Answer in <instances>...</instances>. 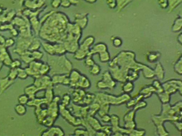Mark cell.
I'll list each match as a JSON object with an SVG mask.
<instances>
[{"label":"cell","instance_id":"1","mask_svg":"<svg viewBox=\"0 0 182 136\" xmlns=\"http://www.w3.org/2000/svg\"><path fill=\"white\" fill-rule=\"evenodd\" d=\"M110 72L114 80L124 83L126 81H135L139 77V71H142L145 78L151 79L154 70L149 66L139 63L135 60V54L132 51L123 50L109 62Z\"/></svg>","mask_w":182,"mask_h":136},{"label":"cell","instance_id":"2","mask_svg":"<svg viewBox=\"0 0 182 136\" xmlns=\"http://www.w3.org/2000/svg\"><path fill=\"white\" fill-rule=\"evenodd\" d=\"M182 120V101L179 102L174 106L168 103L163 104L162 110L160 114L154 116L152 121L156 126L158 134L160 136H167L168 135L164 126V121H181Z\"/></svg>","mask_w":182,"mask_h":136},{"label":"cell","instance_id":"3","mask_svg":"<svg viewBox=\"0 0 182 136\" xmlns=\"http://www.w3.org/2000/svg\"><path fill=\"white\" fill-rule=\"evenodd\" d=\"M48 61L51 70L50 74L53 76L57 74H69L73 69L72 63L65 54L62 56L48 55Z\"/></svg>","mask_w":182,"mask_h":136},{"label":"cell","instance_id":"4","mask_svg":"<svg viewBox=\"0 0 182 136\" xmlns=\"http://www.w3.org/2000/svg\"><path fill=\"white\" fill-rule=\"evenodd\" d=\"M81 36V29L77 24H68L67 34L62 44L67 52L74 54L79 48Z\"/></svg>","mask_w":182,"mask_h":136},{"label":"cell","instance_id":"5","mask_svg":"<svg viewBox=\"0 0 182 136\" xmlns=\"http://www.w3.org/2000/svg\"><path fill=\"white\" fill-rule=\"evenodd\" d=\"M131 98V96L128 94L124 93L119 96H114L105 93L95 94L94 102L100 104H109L113 105H120L126 103Z\"/></svg>","mask_w":182,"mask_h":136},{"label":"cell","instance_id":"6","mask_svg":"<svg viewBox=\"0 0 182 136\" xmlns=\"http://www.w3.org/2000/svg\"><path fill=\"white\" fill-rule=\"evenodd\" d=\"M95 38L92 36H90L85 38L82 43L79 45L77 50L73 54V58L77 60H84L89 55L91 46L93 44Z\"/></svg>","mask_w":182,"mask_h":136},{"label":"cell","instance_id":"7","mask_svg":"<svg viewBox=\"0 0 182 136\" xmlns=\"http://www.w3.org/2000/svg\"><path fill=\"white\" fill-rule=\"evenodd\" d=\"M42 46L46 53L50 56H62L67 52L62 43L46 42L42 43Z\"/></svg>","mask_w":182,"mask_h":136},{"label":"cell","instance_id":"8","mask_svg":"<svg viewBox=\"0 0 182 136\" xmlns=\"http://www.w3.org/2000/svg\"><path fill=\"white\" fill-rule=\"evenodd\" d=\"M116 86V81L109 71H106L102 75V78L96 83L97 88L100 89H113Z\"/></svg>","mask_w":182,"mask_h":136},{"label":"cell","instance_id":"9","mask_svg":"<svg viewBox=\"0 0 182 136\" xmlns=\"http://www.w3.org/2000/svg\"><path fill=\"white\" fill-rule=\"evenodd\" d=\"M59 113L69 124L73 126H79L81 125V119L74 116L67 107L59 104Z\"/></svg>","mask_w":182,"mask_h":136},{"label":"cell","instance_id":"10","mask_svg":"<svg viewBox=\"0 0 182 136\" xmlns=\"http://www.w3.org/2000/svg\"><path fill=\"white\" fill-rule=\"evenodd\" d=\"M112 126V135L114 136H124L130 135L132 130L127 129L125 128H122L119 126V118L116 114H112L111 116V121Z\"/></svg>","mask_w":182,"mask_h":136},{"label":"cell","instance_id":"11","mask_svg":"<svg viewBox=\"0 0 182 136\" xmlns=\"http://www.w3.org/2000/svg\"><path fill=\"white\" fill-rule=\"evenodd\" d=\"M89 105L73 103L69 109L74 116L80 118H86L89 116Z\"/></svg>","mask_w":182,"mask_h":136},{"label":"cell","instance_id":"12","mask_svg":"<svg viewBox=\"0 0 182 136\" xmlns=\"http://www.w3.org/2000/svg\"><path fill=\"white\" fill-rule=\"evenodd\" d=\"M34 85L40 91H45L47 88L53 86L51 76L48 75L41 76L38 78H34Z\"/></svg>","mask_w":182,"mask_h":136},{"label":"cell","instance_id":"13","mask_svg":"<svg viewBox=\"0 0 182 136\" xmlns=\"http://www.w3.org/2000/svg\"><path fill=\"white\" fill-rule=\"evenodd\" d=\"M43 63V62L40 60H34L31 62L29 64L28 67L25 69L28 76H31L34 78H38L41 76L40 70Z\"/></svg>","mask_w":182,"mask_h":136},{"label":"cell","instance_id":"14","mask_svg":"<svg viewBox=\"0 0 182 136\" xmlns=\"http://www.w3.org/2000/svg\"><path fill=\"white\" fill-rule=\"evenodd\" d=\"M182 86V81L180 80H171L162 84L164 92L170 95L178 91L181 86Z\"/></svg>","mask_w":182,"mask_h":136},{"label":"cell","instance_id":"15","mask_svg":"<svg viewBox=\"0 0 182 136\" xmlns=\"http://www.w3.org/2000/svg\"><path fill=\"white\" fill-rule=\"evenodd\" d=\"M53 86L57 85H62L69 86L70 79L69 74H57L51 76Z\"/></svg>","mask_w":182,"mask_h":136},{"label":"cell","instance_id":"16","mask_svg":"<svg viewBox=\"0 0 182 136\" xmlns=\"http://www.w3.org/2000/svg\"><path fill=\"white\" fill-rule=\"evenodd\" d=\"M86 94L85 91L83 89H73V91L71 94V100L73 103L81 105Z\"/></svg>","mask_w":182,"mask_h":136},{"label":"cell","instance_id":"17","mask_svg":"<svg viewBox=\"0 0 182 136\" xmlns=\"http://www.w3.org/2000/svg\"><path fill=\"white\" fill-rule=\"evenodd\" d=\"M40 135L44 136H62L65 135V132L60 126H52L43 131Z\"/></svg>","mask_w":182,"mask_h":136},{"label":"cell","instance_id":"18","mask_svg":"<svg viewBox=\"0 0 182 136\" xmlns=\"http://www.w3.org/2000/svg\"><path fill=\"white\" fill-rule=\"evenodd\" d=\"M81 75L82 74L76 69H73L69 73V77L70 79L69 86L70 87L73 89L75 88L76 83L78 82Z\"/></svg>","mask_w":182,"mask_h":136},{"label":"cell","instance_id":"19","mask_svg":"<svg viewBox=\"0 0 182 136\" xmlns=\"http://www.w3.org/2000/svg\"><path fill=\"white\" fill-rule=\"evenodd\" d=\"M91 86V81L89 78H87L85 75H81L79 80L76 83V87L75 89L80 88L85 90L86 89L90 88Z\"/></svg>","mask_w":182,"mask_h":136},{"label":"cell","instance_id":"20","mask_svg":"<svg viewBox=\"0 0 182 136\" xmlns=\"http://www.w3.org/2000/svg\"><path fill=\"white\" fill-rule=\"evenodd\" d=\"M106 50H108V48L105 43H98L94 46L92 48H91L88 56H93L94 54H99Z\"/></svg>","mask_w":182,"mask_h":136},{"label":"cell","instance_id":"21","mask_svg":"<svg viewBox=\"0 0 182 136\" xmlns=\"http://www.w3.org/2000/svg\"><path fill=\"white\" fill-rule=\"evenodd\" d=\"M87 120L88 121L90 125L91 126V127L94 130H95V131H100L102 130L103 126L99 120L98 118H95L94 116H88L86 118Z\"/></svg>","mask_w":182,"mask_h":136},{"label":"cell","instance_id":"22","mask_svg":"<svg viewBox=\"0 0 182 136\" xmlns=\"http://www.w3.org/2000/svg\"><path fill=\"white\" fill-rule=\"evenodd\" d=\"M15 81L11 80L8 76L5 78L0 79V94L5 91L8 88H9Z\"/></svg>","mask_w":182,"mask_h":136},{"label":"cell","instance_id":"23","mask_svg":"<svg viewBox=\"0 0 182 136\" xmlns=\"http://www.w3.org/2000/svg\"><path fill=\"white\" fill-rule=\"evenodd\" d=\"M40 91L38 88H37L34 84L27 86L25 88V94L28 95L30 99H33L36 97V94Z\"/></svg>","mask_w":182,"mask_h":136},{"label":"cell","instance_id":"24","mask_svg":"<svg viewBox=\"0 0 182 136\" xmlns=\"http://www.w3.org/2000/svg\"><path fill=\"white\" fill-rule=\"evenodd\" d=\"M153 93H156V89L152 85L146 86L139 91V94L143 96L144 98H149Z\"/></svg>","mask_w":182,"mask_h":136},{"label":"cell","instance_id":"25","mask_svg":"<svg viewBox=\"0 0 182 136\" xmlns=\"http://www.w3.org/2000/svg\"><path fill=\"white\" fill-rule=\"evenodd\" d=\"M144 98L143 96L141 94H139L136 96H134V97L131 98L129 101L126 103V106L128 108H131L134 107L136 104L138 103L139 101H142Z\"/></svg>","mask_w":182,"mask_h":136},{"label":"cell","instance_id":"26","mask_svg":"<svg viewBox=\"0 0 182 136\" xmlns=\"http://www.w3.org/2000/svg\"><path fill=\"white\" fill-rule=\"evenodd\" d=\"M154 72L155 76H157V78L159 80H162L164 78V70L160 63H158L156 64Z\"/></svg>","mask_w":182,"mask_h":136},{"label":"cell","instance_id":"27","mask_svg":"<svg viewBox=\"0 0 182 136\" xmlns=\"http://www.w3.org/2000/svg\"><path fill=\"white\" fill-rule=\"evenodd\" d=\"M95 98V94L91 93H86L81 105H90L91 104L94 102Z\"/></svg>","mask_w":182,"mask_h":136},{"label":"cell","instance_id":"28","mask_svg":"<svg viewBox=\"0 0 182 136\" xmlns=\"http://www.w3.org/2000/svg\"><path fill=\"white\" fill-rule=\"evenodd\" d=\"M134 85L133 81H126L124 83V85L122 86V90L124 93L129 94L134 90Z\"/></svg>","mask_w":182,"mask_h":136},{"label":"cell","instance_id":"29","mask_svg":"<svg viewBox=\"0 0 182 136\" xmlns=\"http://www.w3.org/2000/svg\"><path fill=\"white\" fill-rule=\"evenodd\" d=\"M75 20L76 24L79 25L81 29L86 27L87 24V18L86 16L83 15L80 16V15H79L78 16H76Z\"/></svg>","mask_w":182,"mask_h":136},{"label":"cell","instance_id":"30","mask_svg":"<svg viewBox=\"0 0 182 136\" xmlns=\"http://www.w3.org/2000/svg\"><path fill=\"white\" fill-rule=\"evenodd\" d=\"M20 58L23 62L29 64V63L34 61L32 55V52L30 50H26L20 56Z\"/></svg>","mask_w":182,"mask_h":136},{"label":"cell","instance_id":"31","mask_svg":"<svg viewBox=\"0 0 182 136\" xmlns=\"http://www.w3.org/2000/svg\"><path fill=\"white\" fill-rule=\"evenodd\" d=\"M100 107V105L96 102H94L89 105V116H94L95 114L98 112Z\"/></svg>","mask_w":182,"mask_h":136},{"label":"cell","instance_id":"32","mask_svg":"<svg viewBox=\"0 0 182 136\" xmlns=\"http://www.w3.org/2000/svg\"><path fill=\"white\" fill-rule=\"evenodd\" d=\"M161 54L159 52H149L147 55V60L150 62H154L158 60Z\"/></svg>","mask_w":182,"mask_h":136},{"label":"cell","instance_id":"33","mask_svg":"<svg viewBox=\"0 0 182 136\" xmlns=\"http://www.w3.org/2000/svg\"><path fill=\"white\" fill-rule=\"evenodd\" d=\"M15 113L19 116H24L27 112V108L25 105H23L21 104H18L15 107Z\"/></svg>","mask_w":182,"mask_h":136},{"label":"cell","instance_id":"34","mask_svg":"<svg viewBox=\"0 0 182 136\" xmlns=\"http://www.w3.org/2000/svg\"><path fill=\"white\" fill-rule=\"evenodd\" d=\"M136 111L133 108L131 110L128 112L124 117V122H128L131 121H135V116Z\"/></svg>","mask_w":182,"mask_h":136},{"label":"cell","instance_id":"35","mask_svg":"<svg viewBox=\"0 0 182 136\" xmlns=\"http://www.w3.org/2000/svg\"><path fill=\"white\" fill-rule=\"evenodd\" d=\"M99 60L102 63L109 62L111 60V56L108 50L99 53Z\"/></svg>","mask_w":182,"mask_h":136},{"label":"cell","instance_id":"36","mask_svg":"<svg viewBox=\"0 0 182 136\" xmlns=\"http://www.w3.org/2000/svg\"><path fill=\"white\" fill-rule=\"evenodd\" d=\"M41 46H42V43H40V40L36 38H33V40L28 48V50L34 51V50H39Z\"/></svg>","mask_w":182,"mask_h":136},{"label":"cell","instance_id":"37","mask_svg":"<svg viewBox=\"0 0 182 136\" xmlns=\"http://www.w3.org/2000/svg\"><path fill=\"white\" fill-rule=\"evenodd\" d=\"M110 108V105L109 104H102L100 105V107L98 111V114L100 118L106 114H109Z\"/></svg>","mask_w":182,"mask_h":136},{"label":"cell","instance_id":"38","mask_svg":"<svg viewBox=\"0 0 182 136\" xmlns=\"http://www.w3.org/2000/svg\"><path fill=\"white\" fill-rule=\"evenodd\" d=\"M157 95L159 97L160 101L163 104L168 103L170 101V94L166 93L164 91L161 93L158 94Z\"/></svg>","mask_w":182,"mask_h":136},{"label":"cell","instance_id":"39","mask_svg":"<svg viewBox=\"0 0 182 136\" xmlns=\"http://www.w3.org/2000/svg\"><path fill=\"white\" fill-rule=\"evenodd\" d=\"M174 70L177 74L182 75V55L175 64Z\"/></svg>","mask_w":182,"mask_h":136},{"label":"cell","instance_id":"40","mask_svg":"<svg viewBox=\"0 0 182 136\" xmlns=\"http://www.w3.org/2000/svg\"><path fill=\"white\" fill-rule=\"evenodd\" d=\"M90 72L91 75L93 76H97L100 73L101 69L100 66H99L98 64L95 63L94 65L90 67Z\"/></svg>","mask_w":182,"mask_h":136},{"label":"cell","instance_id":"41","mask_svg":"<svg viewBox=\"0 0 182 136\" xmlns=\"http://www.w3.org/2000/svg\"><path fill=\"white\" fill-rule=\"evenodd\" d=\"M71 99V97L70 95L68 94H65L61 99L60 104L63 106L67 107L70 105Z\"/></svg>","mask_w":182,"mask_h":136},{"label":"cell","instance_id":"42","mask_svg":"<svg viewBox=\"0 0 182 136\" xmlns=\"http://www.w3.org/2000/svg\"><path fill=\"white\" fill-rule=\"evenodd\" d=\"M32 52V55L33 56V58L34 60L40 61L43 58L44 54L42 52L40 51L39 50H34L31 51Z\"/></svg>","mask_w":182,"mask_h":136},{"label":"cell","instance_id":"43","mask_svg":"<svg viewBox=\"0 0 182 136\" xmlns=\"http://www.w3.org/2000/svg\"><path fill=\"white\" fill-rule=\"evenodd\" d=\"M17 71H18V78H20L21 79H26L29 76L25 69H23L20 67L17 69Z\"/></svg>","mask_w":182,"mask_h":136},{"label":"cell","instance_id":"44","mask_svg":"<svg viewBox=\"0 0 182 136\" xmlns=\"http://www.w3.org/2000/svg\"><path fill=\"white\" fill-rule=\"evenodd\" d=\"M29 100H30V99L29 98V97L26 94H23V95H21L19 96L18 98L19 103L23 105H27Z\"/></svg>","mask_w":182,"mask_h":136},{"label":"cell","instance_id":"45","mask_svg":"<svg viewBox=\"0 0 182 136\" xmlns=\"http://www.w3.org/2000/svg\"><path fill=\"white\" fill-rule=\"evenodd\" d=\"M8 77L12 80L15 81L16 78H18V71L17 69H10Z\"/></svg>","mask_w":182,"mask_h":136},{"label":"cell","instance_id":"46","mask_svg":"<svg viewBox=\"0 0 182 136\" xmlns=\"http://www.w3.org/2000/svg\"><path fill=\"white\" fill-rule=\"evenodd\" d=\"M73 135L75 136H90L89 132L82 129H76L74 131Z\"/></svg>","mask_w":182,"mask_h":136},{"label":"cell","instance_id":"47","mask_svg":"<svg viewBox=\"0 0 182 136\" xmlns=\"http://www.w3.org/2000/svg\"><path fill=\"white\" fill-rule=\"evenodd\" d=\"M112 45L114 46L115 48H120L122 44H123V40L121 38L118 37H115L113 38H112Z\"/></svg>","mask_w":182,"mask_h":136},{"label":"cell","instance_id":"48","mask_svg":"<svg viewBox=\"0 0 182 136\" xmlns=\"http://www.w3.org/2000/svg\"><path fill=\"white\" fill-rule=\"evenodd\" d=\"M84 60H85L84 61L85 64L90 68L95 63V62L93 58V56H88Z\"/></svg>","mask_w":182,"mask_h":136},{"label":"cell","instance_id":"49","mask_svg":"<svg viewBox=\"0 0 182 136\" xmlns=\"http://www.w3.org/2000/svg\"><path fill=\"white\" fill-rule=\"evenodd\" d=\"M145 134V131L144 130H138L136 129H134L131 130V133L129 136H143Z\"/></svg>","mask_w":182,"mask_h":136},{"label":"cell","instance_id":"50","mask_svg":"<svg viewBox=\"0 0 182 136\" xmlns=\"http://www.w3.org/2000/svg\"><path fill=\"white\" fill-rule=\"evenodd\" d=\"M147 105V103L145 101H139L138 103L136 104L135 106L133 107V108L134 110H135L136 111L139 110V109H141L142 108L145 107Z\"/></svg>","mask_w":182,"mask_h":136},{"label":"cell","instance_id":"51","mask_svg":"<svg viewBox=\"0 0 182 136\" xmlns=\"http://www.w3.org/2000/svg\"><path fill=\"white\" fill-rule=\"evenodd\" d=\"M22 65L21 64V61L18 60V59H15L14 60H13L11 64L10 68H13V69H18L21 67V66Z\"/></svg>","mask_w":182,"mask_h":136},{"label":"cell","instance_id":"52","mask_svg":"<svg viewBox=\"0 0 182 136\" xmlns=\"http://www.w3.org/2000/svg\"><path fill=\"white\" fill-rule=\"evenodd\" d=\"M15 44V40H14L13 38H10L8 39H6V40H5L4 46L6 48H9L11 47V46Z\"/></svg>","mask_w":182,"mask_h":136},{"label":"cell","instance_id":"53","mask_svg":"<svg viewBox=\"0 0 182 136\" xmlns=\"http://www.w3.org/2000/svg\"><path fill=\"white\" fill-rule=\"evenodd\" d=\"M101 118L102 121L104 123H106V124H108L109 122H110V121H111V116H109L108 114L102 116V117H101Z\"/></svg>","mask_w":182,"mask_h":136},{"label":"cell","instance_id":"54","mask_svg":"<svg viewBox=\"0 0 182 136\" xmlns=\"http://www.w3.org/2000/svg\"><path fill=\"white\" fill-rule=\"evenodd\" d=\"M175 126L178 129V130L182 132V122L181 121H174L172 122Z\"/></svg>","mask_w":182,"mask_h":136},{"label":"cell","instance_id":"55","mask_svg":"<svg viewBox=\"0 0 182 136\" xmlns=\"http://www.w3.org/2000/svg\"><path fill=\"white\" fill-rule=\"evenodd\" d=\"M5 40V38L3 36L0 35V45L4 46Z\"/></svg>","mask_w":182,"mask_h":136},{"label":"cell","instance_id":"56","mask_svg":"<svg viewBox=\"0 0 182 136\" xmlns=\"http://www.w3.org/2000/svg\"><path fill=\"white\" fill-rule=\"evenodd\" d=\"M178 91L179 92V93H180V95H182V86H181L179 89H178Z\"/></svg>","mask_w":182,"mask_h":136},{"label":"cell","instance_id":"57","mask_svg":"<svg viewBox=\"0 0 182 136\" xmlns=\"http://www.w3.org/2000/svg\"><path fill=\"white\" fill-rule=\"evenodd\" d=\"M3 65H4V64H3L2 62L1 61H0V71L1 70V69H2V68Z\"/></svg>","mask_w":182,"mask_h":136},{"label":"cell","instance_id":"58","mask_svg":"<svg viewBox=\"0 0 182 136\" xmlns=\"http://www.w3.org/2000/svg\"><path fill=\"white\" fill-rule=\"evenodd\" d=\"M0 61H1V60H0Z\"/></svg>","mask_w":182,"mask_h":136}]
</instances>
